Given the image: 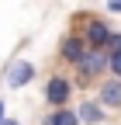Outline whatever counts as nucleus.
<instances>
[{"mask_svg":"<svg viewBox=\"0 0 121 125\" xmlns=\"http://www.w3.org/2000/svg\"><path fill=\"white\" fill-rule=\"evenodd\" d=\"M83 42H86V49L90 52H107V45H111V24L104 21V18H86L83 21Z\"/></svg>","mask_w":121,"mask_h":125,"instance_id":"1","label":"nucleus"},{"mask_svg":"<svg viewBox=\"0 0 121 125\" xmlns=\"http://www.w3.org/2000/svg\"><path fill=\"white\" fill-rule=\"evenodd\" d=\"M73 97V83H69V76L62 73H52L49 76V83H45V101L52 104V111H59V108H66Z\"/></svg>","mask_w":121,"mask_h":125,"instance_id":"2","label":"nucleus"},{"mask_svg":"<svg viewBox=\"0 0 121 125\" xmlns=\"http://www.w3.org/2000/svg\"><path fill=\"white\" fill-rule=\"evenodd\" d=\"M86 42H83V35L80 31H66L62 35V42H59V59L62 62H69V66H80V62L86 59Z\"/></svg>","mask_w":121,"mask_h":125,"instance_id":"3","label":"nucleus"},{"mask_svg":"<svg viewBox=\"0 0 121 125\" xmlns=\"http://www.w3.org/2000/svg\"><path fill=\"white\" fill-rule=\"evenodd\" d=\"M76 73H80V83L97 80L100 73H107V52H86V59L76 66Z\"/></svg>","mask_w":121,"mask_h":125,"instance_id":"4","label":"nucleus"},{"mask_svg":"<svg viewBox=\"0 0 121 125\" xmlns=\"http://www.w3.org/2000/svg\"><path fill=\"white\" fill-rule=\"evenodd\" d=\"M4 80H7L10 90H21V87H28V83L35 80V66H31L28 59H17V62H10V70H7Z\"/></svg>","mask_w":121,"mask_h":125,"instance_id":"5","label":"nucleus"},{"mask_svg":"<svg viewBox=\"0 0 121 125\" xmlns=\"http://www.w3.org/2000/svg\"><path fill=\"white\" fill-rule=\"evenodd\" d=\"M97 104L100 108H121V80H100L97 87Z\"/></svg>","mask_w":121,"mask_h":125,"instance_id":"6","label":"nucleus"},{"mask_svg":"<svg viewBox=\"0 0 121 125\" xmlns=\"http://www.w3.org/2000/svg\"><path fill=\"white\" fill-rule=\"evenodd\" d=\"M76 115H80V122H83V125H104V118H107V111H104L97 101H83Z\"/></svg>","mask_w":121,"mask_h":125,"instance_id":"7","label":"nucleus"},{"mask_svg":"<svg viewBox=\"0 0 121 125\" xmlns=\"http://www.w3.org/2000/svg\"><path fill=\"white\" fill-rule=\"evenodd\" d=\"M42 125H80V115L73 108H59V111H49L42 118Z\"/></svg>","mask_w":121,"mask_h":125,"instance_id":"8","label":"nucleus"},{"mask_svg":"<svg viewBox=\"0 0 121 125\" xmlns=\"http://www.w3.org/2000/svg\"><path fill=\"white\" fill-rule=\"evenodd\" d=\"M107 73L114 76V80H121V52H114V56H107Z\"/></svg>","mask_w":121,"mask_h":125,"instance_id":"9","label":"nucleus"},{"mask_svg":"<svg viewBox=\"0 0 121 125\" xmlns=\"http://www.w3.org/2000/svg\"><path fill=\"white\" fill-rule=\"evenodd\" d=\"M114 52H121V31H114V35H111V45H107V56H114Z\"/></svg>","mask_w":121,"mask_h":125,"instance_id":"10","label":"nucleus"},{"mask_svg":"<svg viewBox=\"0 0 121 125\" xmlns=\"http://www.w3.org/2000/svg\"><path fill=\"white\" fill-rule=\"evenodd\" d=\"M107 10H111V14H121V0H111V4H107Z\"/></svg>","mask_w":121,"mask_h":125,"instance_id":"11","label":"nucleus"},{"mask_svg":"<svg viewBox=\"0 0 121 125\" xmlns=\"http://www.w3.org/2000/svg\"><path fill=\"white\" fill-rule=\"evenodd\" d=\"M7 122V115H4V101H0V125H4Z\"/></svg>","mask_w":121,"mask_h":125,"instance_id":"12","label":"nucleus"},{"mask_svg":"<svg viewBox=\"0 0 121 125\" xmlns=\"http://www.w3.org/2000/svg\"><path fill=\"white\" fill-rule=\"evenodd\" d=\"M4 125H21V122H17V118H7V122H4Z\"/></svg>","mask_w":121,"mask_h":125,"instance_id":"13","label":"nucleus"}]
</instances>
